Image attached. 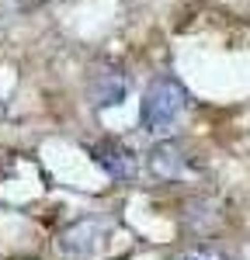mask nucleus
I'll use <instances>...</instances> for the list:
<instances>
[{
    "mask_svg": "<svg viewBox=\"0 0 250 260\" xmlns=\"http://www.w3.org/2000/svg\"><path fill=\"white\" fill-rule=\"evenodd\" d=\"M184 108H188V90L181 87V80H174L170 73H160L149 80L143 94V111H139L143 128L153 136H164L181 121Z\"/></svg>",
    "mask_w": 250,
    "mask_h": 260,
    "instance_id": "nucleus-1",
    "label": "nucleus"
},
{
    "mask_svg": "<svg viewBox=\"0 0 250 260\" xmlns=\"http://www.w3.org/2000/svg\"><path fill=\"white\" fill-rule=\"evenodd\" d=\"M90 153H94V163H98L111 180H132V177H136V170H139V163H136V156H132V149L122 146L118 139L94 142Z\"/></svg>",
    "mask_w": 250,
    "mask_h": 260,
    "instance_id": "nucleus-2",
    "label": "nucleus"
},
{
    "mask_svg": "<svg viewBox=\"0 0 250 260\" xmlns=\"http://www.w3.org/2000/svg\"><path fill=\"white\" fill-rule=\"evenodd\" d=\"M146 167H149V174H153L157 180H181L188 174L191 160H188V153H184V146H181V142L164 139V142H157V146L149 149Z\"/></svg>",
    "mask_w": 250,
    "mask_h": 260,
    "instance_id": "nucleus-3",
    "label": "nucleus"
},
{
    "mask_svg": "<svg viewBox=\"0 0 250 260\" xmlns=\"http://www.w3.org/2000/svg\"><path fill=\"white\" fill-rule=\"evenodd\" d=\"M94 243H98V222H73L70 229H63L59 236H56V246H59L63 253H70V257L90 253Z\"/></svg>",
    "mask_w": 250,
    "mask_h": 260,
    "instance_id": "nucleus-4",
    "label": "nucleus"
},
{
    "mask_svg": "<svg viewBox=\"0 0 250 260\" xmlns=\"http://www.w3.org/2000/svg\"><path fill=\"white\" fill-rule=\"evenodd\" d=\"M125 90H129V80H125L122 70H104V73H98V80L90 83V94H94V104L98 108L122 104Z\"/></svg>",
    "mask_w": 250,
    "mask_h": 260,
    "instance_id": "nucleus-5",
    "label": "nucleus"
},
{
    "mask_svg": "<svg viewBox=\"0 0 250 260\" xmlns=\"http://www.w3.org/2000/svg\"><path fill=\"white\" fill-rule=\"evenodd\" d=\"M181 260H229L226 253H219V250H208V246H198V250H188Z\"/></svg>",
    "mask_w": 250,
    "mask_h": 260,
    "instance_id": "nucleus-6",
    "label": "nucleus"
}]
</instances>
